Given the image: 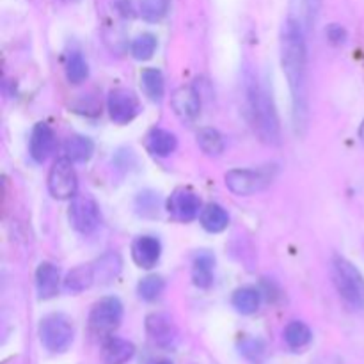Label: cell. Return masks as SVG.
Returning a JSON list of instances; mask_svg holds the SVG:
<instances>
[{
	"label": "cell",
	"mask_w": 364,
	"mask_h": 364,
	"mask_svg": "<svg viewBox=\"0 0 364 364\" xmlns=\"http://www.w3.org/2000/svg\"><path fill=\"white\" fill-rule=\"evenodd\" d=\"M151 364H173V363L167 361V359H160V361H155V363H151Z\"/></svg>",
	"instance_id": "836d02e7"
},
{
	"label": "cell",
	"mask_w": 364,
	"mask_h": 364,
	"mask_svg": "<svg viewBox=\"0 0 364 364\" xmlns=\"http://www.w3.org/2000/svg\"><path fill=\"white\" fill-rule=\"evenodd\" d=\"M198 142L201 146V149L208 155H220L224 151V139L213 128H203L198 134Z\"/></svg>",
	"instance_id": "f1b7e54d"
},
{
	"label": "cell",
	"mask_w": 364,
	"mask_h": 364,
	"mask_svg": "<svg viewBox=\"0 0 364 364\" xmlns=\"http://www.w3.org/2000/svg\"><path fill=\"white\" fill-rule=\"evenodd\" d=\"M70 159H59L48 174V191L55 199H70L77 192V174Z\"/></svg>",
	"instance_id": "ba28073f"
},
{
	"label": "cell",
	"mask_w": 364,
	"mask_h": 364,
	"mask_svg": "<svg viewBox=\"0 0 364 364\" xmlns=\"http://www.w3.org/2000/svg\"><path fill=\"white\" fill-rule=\"evenodd\" d=\"M233 308L237 309L240 315H252L259 309V304H262V295L256 288L251 287H244L238 288L237 291L233 294Z\"/></svg>",
	"instance_id": "603a6c76"
},
{
	"label": "cell",
	"mask_w": 364,
	"mask_h": 364,
	"mask_svg": "<svg viewBox=\"0 0 364 364\" xmlns=\"http://www.w3.org/2000/svg\"><path fill=\"white\" fill-rule=\"evenodd\" d=\"M164 287H166V284H164L162 277L148 276V277H144V279H141V283H139V287H137V294L142 301L151 302V301H156V299L162 295Z\"/></svg>",
	"instance_id": "4dcf8cb0"
},
{
	"label": "cell",
	"mask_w": 364,
	"mask_h": 364,
	"mask_svg": "<svg viewBox=\"0 0 364 364\" xmlns=\"http://www.w3.org/2000/svg\"><path fill=\"white\" fill-rule=\"evenodd\" d=\"M60 287V272L53 263H41L36 270V290L39 299L55 297Z\"/></svg>",
	"instance_id": "2e32d148"
},
{
	"label": "cell",
	"mask_w": 364,
	"mask_h": 364,
	"mask_svg": "<svg viewBox=\"0 0 364 364\" xmlns=\"http://www.w3.org/2000/svg\"><path fill=\"white\" fill-rule=\"evenodd\" d=\"M311 329L304 322H290L284 329V341L294 350H301V348L308 347L311 343Z\"/></svg>",
	"instance_id": "d4e9b609"
},
{
	"label": "cell",
	"mask_w": 364,
	"mask_h": 364,
	"mask_svg": "<svg viewBox=\"0 0 364 364\" xmlns=\"http://www.w3.org/2000/svg\"><path fill=\"white\" fill-rule=\"evenodd\" d=\"M167 210L176 220L191 223L201 213V199L194 192L181 188L171 196L169 201H167Z\"/></svg>",
	"instance_id": "8fae6325"
},
{
	"label": "cell",
	"mask_w": 364,
	"mask_h": 364,
	"mask_svg": "<svg viewBox=\"0 0 364 364\" xmlns=\"http://www.w3.org/2000/svg\"><path fill=\"white\" fill-rule=\"evenodd\" d=\"M359 135H361V139H363V141H364V121H363L361 128H359Z\"/></svg>",
	"instance_id": "e575fe53"
},
{
	"label": "cell",
	"mask_w": 364,
	"mask_h": 364,
	"mask_svg": "<svg viewBox=\"0 0 364 364\" xmlns=\"http://www.w3.org/2000/svg\"><path fill=\"white\" fill-rule=\"evenodd\" d=\"M135 355V345L123 338L107 336L102 345L103 364H127Z\"/></svg>",
	"instance_id": "5bb4252c"
},
{
	"label": "cell",
	"mask_w": 364,
	"mask_h": 364,
	"mask_svg": "<svg viewBox=\"0 0 364 364\" xmlns=\"http://www.w3.org/2000/svg\"><path fill=\"white\" fill-rule=\"evenodd\" d=\"M121 267H123V263H121L119 255H116V252H107V255H103L102 258L96 259V263L92 265L96 283L107 284L110 283V281H114L119 276Z\"/></svg>",
	"instance_id": "ac0fdd59"
},
{
	"label": "cell",
	"mask_w": 364,
	"mask_h": 364,
	"mask_svg": "<svg viewBox=\"0 0 364 364\" xmlns=\"http://www.w3.org/2000/svg\"><path fill=\"white\" fill-rule=\"evenodd\" d=\"M270 176L263 171L231 169L226 173V187L237 196H251L269 185Z\"/></svg>",
	"instance_id": "30bf717a"
},
{
	"label": "cell",
	"mask_w": 364,
	"mask_h": 364,
	"mask_svg": "<svg viewBox=\"0 0 364 364\" xmlns=\"http://www.w3.org/2000/svg\"><path fill=\"white\" fill-rule=\"evenodd\" d=\"M178 141L176 135L171 132L162 130V128H155L149 132L148 135V149L156 156H169L171 153L176 149Z\"/></svg>",
	"instance_id": "7402d4cb"
},
{
	"label": "cell",
	"mask_w": 364,
	"mask_h": 364,
	"mask_svg": "<svg viewBox=\"0 0 364 364\" xmlns=\"http://www.w3.org/2000/svg\"><path fill=\"white\" fill-rule=\"evenodd\" d=\"M281 66H283L288 85H290L295 127H306V119H308V84H306L308 50H306L304 25L294 16L284 21L283 31H281Z\"/></svg>",
	"instance_id": "6da1fadb"
},
{
	"label": "cell",
	"mask_w": 364,
	"mask_h": 364,
	"mask_svg": "<svg viewBox=\"0 0 364 364\" xmlns=\"http://www.w3.org/2000/svg\"><path fill=\"white\" fill-rule=\"evenodd\" d=\"M331 276L338 294L354 309L364 308V277L348 259L334 256L331 262Z\"/></svg>",
	"instance_id": "3957f363"
},
{
	"label": "cell",
	"mask_w": 364,
	"mask_h": 364,
	"mask_svg": "<svg viewBox=\"0 0 364 364\" xmlns=\"http://www.w3.org/2000/svg\"><path fill=\"white\" fill-rule=\"evenodd\" d=\"M55 144L53 130L46 123H38L31 134V156L36 162H45Z\"/></svg>",
	"instance_id": "9a60e30c"
},
{
	"label": "cell",
	"mask_w": 364,
	"mask_h": 364,
	"mask_svg": "<svg viewBox=\"0 0 364 364\" xmlns=\"http://www.w3.org/2000/svg\"><path fill=\"white\" fill-rule=\"evenodd\" d=\"M160 255H162V245H160L159 238L151 237V235L137 237L132 244V258L141 269H153L159 263Z\"/></svg>",
	"instance_id": "7c38bea8"
},
{
	"label": "cell",
	"mask_w": 364,
	"mask_h": 364,
	"mask_svg": "<svg viewBox=\"0 0 364 364\" xmlns=\"http://www.w3.org/2000/svg\"><path fill=\"white\" fill-rule=\"evenodd\" d=\"M228 224H230V217L220 205L210 203L201 210V226L208 233H220L226 230Z\"/></svg>",
	"instance_id": "44dd1931"
},
{
	"label": "cell",
	"mask_w": 364,
	"mask_h": 364,
	"mask_svg": "<svg viewBox=\"0 0 364 364\" xmlns=\"http://www.w3.org/2000/svg\"><path fill=\"white\" fill-rule=\"evenodd\" d=\"M123 320V304L117 297H105L92 306L89 327L98 336H110Z\"/></svg>",
	"instance_id": "5b68a950"
},
{
	"label": "cell",
	"mask_w": 364,
	"mask_h": 364,
	"mask_svg": "<svg viewBox=\"0 0 364 364\" xmlns=\"http://www.w3.org/2000/svg\"><path fill=\"white\" fill-rule=\"evenodd\" d=\"M238 352L251 363H262L265 359L267 347L259 338L244 336L238 341Z\"/></svg>",
	"instance_id": "4316f807"
},
{
	"label": "cell",
	"mask_w": 364,
	"mask_h": 364,
	"mask_svg": "<svg viewBox=\"0 0 364 364\" xmlns=\"http://www.w3.org/2000/svg\"><path fill=\"white\" fill-rule=\"evenodd\" d=\"M327 36H329V39L334 43V45H341V43H345V39H347V32H345V28L336 23L331 25L329 31H327Z\"/></svg>",
	"instance_id": "d6a6232c"
},
{
	"label": "cell",
	"mask_w": 364,
	"mask_h": 364,
	"mask_svg": "<svg viewBox=\"0 0 364 364\" xmlns=\"http://www.w3.org/2000/svg\"><path fill=\"white\" fill-rule=\"evenodd\" d=\"M89 68L87 63H85L84 55L80 52L70 53L66 60V78L71 82V84H80L87 78Z\"/></svg>",
	"instance_id": "83f0119b"
},
{
	"label": "cell",
	"mask_w": 364,
	"mask_h": 364,
	"mask_svg": "<svg viewBox=\"0 0 364 364\" xmlns=\"http://www.w3.org/2000/svg\"><path fill=\"white\" fill-rule=\"evenodd\" d=\"M213 267L215 258L208 251H201L192 263V279L199 288H210L213 283Z\"/></svg>",
	"instance_id": "e0dca14e"
},
{
	"label": "cell",
	"mask_w": 364,
	"mask_h": 364,
	"mask_svg": "<svg viewBox=\"0 0 364 364\" xmlns=\"http://www.w3.org/2000/svg\"><path fill=\"white\" fill-rule=\"evenodd\" d=\"M141 85L144 95L153 102H160L166 92V84H164L162 71L156 68H146L141 73Z\"/></svg>",
	"instance_id": "cb8c5ba5"
},
{
	"label": "cell",
	"mask_w": 364,
	"mask_h": 364,
	"mask_svg": "<svg viewBox=\"0 0 364 364\" xmlns=\"http://www.w3.org/2000/svg\"><path fill=\"white\" fill-rule=\"evenodd\" d=\"M107 109H109L110 119L117 124H128L134 121L141 112V102L137 95L130 89H112L107 98Z\"/></svg>",
	"instance_id": "8992f818"
},
{
	"label": "cell",
	"mask_w": 364,
	"mask_h": 364,
	"mask_svg": "<svg viewBox=\"0 0 364 364\" xmlns=\"http://www.w3.org/2000/svg\"><path fill=\"white\" fill-rule=\"evenodd\" d=\"M137 208L142 210V213H144V215H146V212L155 213L156 208H159V198H156L155 194L148 196L144 192V194H141L137 198Z\"/></svg>",
	"instance_id": "1f68e13d"
},
{
	"label": "cell",
	"mask_w": 364,
	"mask_h": 364,
	"mask_svg": "<svg viewBox=\"0 0 364 364\" xmlns=\"http://www.w3.org/2000/svg\"><path fill=\"white\" fill-rule=\"evenodd\" d=\"M96 283L92 265H80L71 270L64 279V290L68 294H82Z\"/></svg>",
	"instance_id": "d6986e66"
},
{
	"label": "cell",
	"mask_w": 364,
	"mask_h": 364,
	"mask_svg": "<svg viewBox=\"0 0 364 364\" xmlns=\"http://www.w3.org/2000/svg\"><path fill=\"white\" fill-rule=\"evenodd\" d=\"M156 50V38L149 32H144V34L137 36L132 43V53L137 60H148L151 59L153 53Z\"/></svg>",
	"instance_id": "f546056e"
},
{
	"label": "cell",
	"mask_w": 364,
	"mask_h": 364,
	"mask_svg": "<svg viewBox=\"0 0 364 364\" xmlns=\"http://www.w3.org/2000/svg\"><path fill=\"white\" fill-rule=\"evenodd\" d=\"M245 114L255 134L267 144H277L281 137L279 116L272 96L255 78L245 84Z\"/></svg>",
	"instance_id": "7a4b0ae2"
},
{
	"label": "cell",
	"mask_w": 364,
	"mask_h": 364,
	"mask_svg": "<svg viewBox=\"0 0 364 364\" xmlns=\"http://www.w3.org/2000/svg\"><path fill=\"white\" fill-rule=\"evenodd\" d=\"M169 7L171 0H139V13L146 21H151V23L162 20Z\"/></svg>",
	"instance_id": "484cf974"
},
{
	"label": "cell",
	"mask_w": 364,
	"mask_h": 364,
	"mask_svg": "<svg viewBox=\"0 0 364 364\" xmlns=\"http://www.w3.org/2000/svg\"><path fill=\"white\" fill-rule=\"evenodd\" d=\"M64 153L66 159L71 162H87L95 153V144L85 135H71L66 142H64Z\"/></svg>",
	"instance_id": "ffe728a7"
},
{
	"label": "cell",
	"mask_w": 364,
	"mask_h": 364,
	"mask_svg": "<svg viewBox=\"0 0 364 364\" xmlns=\"http://www.w3.org/2000/svg\"><path fill=\"white\" fill-rule=\"evenodd\" d=\"M39 340L52 354H64L70 350L75 340V327L64 315H48L39 323Z\"/></svg>",
	"instance_id": "277c9868"
},
{
	"label": "cell",
	"mask_w": 364,
	"mask_h": 364,
	"mask_svg": "<svg viewBox=\"0 0 364 364\" xmlns=\"http://www.w3.org/2000/svg\"><path fill=\"white\" fill-rule=\"evenodd\" d=\"M70 223L78 233L89 235L98 228L100 208L96 201L89 196H78L70 205Z\"/></svg>",
	"instance_id": "9c48e42d"
},
{
	"label": "cell",
	"mask_w": 364,
	"mask_h": 364,
	"mask_svg": "<svg viewBox=\"0 0 364 364\" xmlns=\"http://www.w3.org/2000/svg\"><path fill=\"white\" fill-rule=\"evenodd\" d=\"M146 333L153 345L162 350H173L180 341L176 323L169 315H164V313H153L146 318Z\"/></svg>",
	"instance_id": "52a82bcc"
},
{
	"label": "cell",
	"mask_w": 364,
	"mask_h": 364,
	"mask_svg": "<svg viewBox=\"0 0 364 364\" xmlns=\"http://www.w3.org/2000/svg\"><path fill=\"white\" fill-rule=\"evenodd\" d=\"M173 109L181 119L192 121L199 116V110H201V100H199L198 91L191 85H181L176 91L173 92Z\"/></svg>",
	"instance_id": "4fadbf2b"
}]
</instances>
